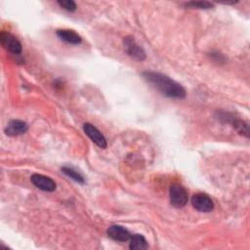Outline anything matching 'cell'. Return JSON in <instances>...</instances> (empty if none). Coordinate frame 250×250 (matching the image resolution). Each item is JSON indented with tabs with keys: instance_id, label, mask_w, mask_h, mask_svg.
Masks as SVG:
<instances>
[{
	"instance_id": "cell-1",
	"label": "cell",
	"mask_w": 250,
	"mask_h": 250,
	"mask_svg": "<svg viewBox=\"0 0 250 250\" xmlns=\"http://www.w3.org/2000/svg\"><path fill=\"white\" fill-rule=\"evenodd\" d=\"M143 76L148 83L168 98L184 99L187 95L186 89L180 83L163 73L145 71L143 72Z\"/></svg>"
},
{
	"instance_id": "cell-2",
	"label": "cell",
	"mask_w": 250,
	"mask_h": 250,
	"mask_svg": "<svg viewBox=\"0 0 250 250\" xmlns=\"http://www.w3.org/2000/svg\"><path fill=\"white\" fill-rule=\"evenodd\" d=\"M123 46L126 54L136 61L143 62L146 60L145 50L136 42L133 36H126L123 38Z\"/></svg>"
},
{
	"instance_id": "cell-3",
	"label": "cell",
	"mask_w": 250,
	"mask_h": 250,
	"mask_svg": "<svg viewBox=\"0 0 250 250\" xmlns=\"http://www.w3.org/2000/svg\"><path fill=\"white\" fill-rule=\"evenodd\" d=\"M170 200L174 207L183 208L188 201V195L187 189L179 184H173L170 187Z\"/></svg>"
},
{
	"instance_id": "cell-4",
	"label": "cell",
	"mask_w": 250,
	"mask_h": 250,
	"mask_svg": "<svg viewBox=\"0 0 250 250\" xmlns=\"http://www.w3.org/2000/svg\"><path fill=\"white\" fill-rule=\"evenodd\" d=\"M0 42L3 48L13 55H20L21 53V42L11 33L2 31L0 33Z\"/></svg>"
},
{
	"instance_id": "cell-5",
	"label": "cell",
	"mask_w": 250,
	"mask_h": 250,
	"mask_svg": "<svg viewBox=\"0 0 250 250\" xmlns=\"http://www.w3.org/2000/svg\"><path fill=\"white\" fill-rule=\"evenodd\" d=\"M191 204L199 212H210L214 209V202L206 193H195L191 197Z\"/></svg>"
},
{
	"instance_id": "cell-6",
	"label": "cell",
	"mask_w": 250,
	"mask_h": 250,
	"mask_svg": "<svg viewBox=\"0 0 250 250\" xmlns=\"http://www.w3.org/2000/svg\"><path fill=\"white\" fill-rule=\"evenodd\" d=\"M30 181L37 188L43 191L52 192L56 189V187H57L56 183L52 178L44 175H40V174H33L30 177Z\"/></svg>"
},
{
	"instance_id": "cell-7",
	"label": "cell",
	"mask_w": 250,
	"mask_h": 250,
	"mask_svg": "<svg viewBox=\"0 0 250 250\" xmlns=\"http://www.w3.org/2000/svg\"><path fill=\"white\" fill-rule=\"evenodd\" d=\"M83 130L85 134L92 140V142L95 143L98 146H100L101 148L106 147V140L104 136L93 124L89 122L85 123L83 125Z\"/></svg>"
},
{
	"instance_id": "cell-8",
	"label": "cell",
	"mask_w": 250,
	"mask_h": 250,
	"mask_svg": "<svg viewBox=\"0 0 250 250\" xmlns=\"http://www.w3.org/2000/svg\"><path fill=\"white\" fill-rule=\"evenodd\" d=\"M106 232L111 239L118 242H127L131 238V233L128 231V229L118 225H113L109 227Z\"/></svg>"
},
{
	"instance_id": "cell-9",
	"label": "cell",
	"mask_w": 250,
	"mask_h": 250,
	"mask_svg": "<svg viewBox=\"0 0 250 250\" xmlns=\"http://www.w3.org/2000/svg\"><path fill=\"white\" fill-rule=\"evenodd\" d=\"M27 129H28V126L24 121L14 119L7 124L4 131L6 135L10 137H16V136L24 134L27 131Z\"/></svg>"
},
{
	"instance_id": "cell-10",
	"label": "cell",
	"mask_w": 250,
	"mask_h": 250,
	"mask_svg": "<svg viewBox=\"0 0 250 250\" xmlns=\"http://www.w3.org/2000/svg\"><path fill=\"white\" fill-rule=\"evenodd\" d=\"M57 35L60 39H62V41H64L68 44L78 45L82 42L81 36L77 32H75L74 30H71V29H58Z\"/></svg>"
},
{
	"instance_id": "cell-11",
	"label": "cell",
	"mask_w": 250,
	"mask_h": 250,
	"mask_svg": "<svg viewBox=\"0 0 250 250\" xmlns=\"http://www.w3.org/2000/svg\"><path fill=\"white\" fill-rule=\"evenodd\" d=\"M129 243V248L134 250H144L148 247L147 241L142 234L136 233L134 235H131Z\"/></svg>"
},
{
	"instance_id": "cell-12",
	"label": "cell",
	"mask_w": 250,
	"mask_h": 250,
	"mask_svg": "<svg viewBox=\"0 0 250 250\" xmlns=\"http://www.w3.org/2000/svg\"><path fill=\"white\" fill-rule=\"evenodd\" d=\"M229 122H230L232 124V126L236 129V131L239 134L245 136L246 138L249 137V128H248V124L246 122H244L243 120H240V119H235L234 117H230Z\"/></svg>"
},
{
	"instance_id": "cell-13",
	"label": "cell",
	"mask_w": 250,
	"mask_h": 250,
	"mask_svg": "<svg viewBox=\"0 0 250 250\" xmlns=\"http://www.w3.org/2000/svg\"><path fill=\"white\" fill-rule=\"evenodd\" d=\"M62 171L64 175H66L67 177H69L70 179H72L73 181L79 183V184H84L85 180L83 178L82 175H80L77 171H75L74 169L70 168V167H62Z\"/></svg>"
},
{
	"instance_id": "cell-14",
	"label": "cell",
	"mask_w": 250,
	"mask_h": 250,
	"mask_svg": "<svg viewBox=\"0 0 250 250\" xmlns=\"http://www.w3.org/2000/svg\"><path fill=\"white\" fill-rule=\"evenodd\" d=\"M187 8L191 9H210L214 7V4L208 1H190L184 4Z\"/></svg>"
},
{
	"instance_id": "cell-15",
	"label": "cell",
	"mask_w": 250,
	"mask_h": 250,
	"mask_svg": "<svg viewBox=\"0 0 250 250\" xmlns=\"http://www.w3.org/2000/svg\"><path fill=\"white\" fill-rule=\"evenodd\" d=\"M58 4L61 8L68 11V12H74L77 8L76 3L72 0H60L58 1Z\"/></svg>"
},
{
	"instance_id": "cell-16",
	"label": "cell",
	"mask_w": 250,
	"mask_h": 250,
	"mask_svg": "<svg viewBox=\"0 0 250 250\" xmlns=\"http://www.w3.org/2000/svg\"><path fill=\"white\" fill-rule=\"evenodd\" d=\"M211 57L212 58H216L217 59V61L216 62H224L225 61H226V59H225V57L223 56V55H221V54H219V53H212L211 54Z\"/></svg>"
}]
</instances>
